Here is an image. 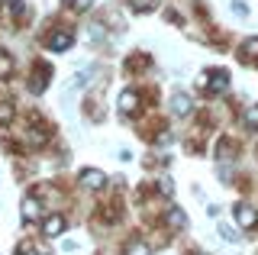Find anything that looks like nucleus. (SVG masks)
<instances>
[{"mask_svg":"<svg viewBox=\"0 0 258 255\" xmlns=\"http://www.w3.org/2000/svg\"><path fill=\"white\" fill-rule=\"evenodd\" d=\"M71 42H75V36L68 33V29H55V33H48L45 39V45H48V52H64V49H71Z\"/></svg>","mask_w":258,"mask_h":255,"instance_id":"f257e3e1","label":"nucleus"},{"mask_svg":"<svg viewBox=\"0 0 258 255\" xmlns=\"http://www.w3.org/2000/svg\"><path fill=\"white\" fill-rule=\"evenodd\" d=\"M236 220L242 229H252V226H258V210L248 204H236Z\"/></svg>","mask_w":258,"mask_h":255,"instance_id":"f03ea898","label":"nucleus"},{"mask_svg":"<svg viewBox=\"0 0 258 255\" xmlns=\"http://www.w3.org/2000/svg\"><path fill=\"white\" fill-rule=\"evenodd\" d=\"M81 184H84L87 190H100L103 184H107V174L97 171V168H84L81 171Z\"/></svg>","mask_w":258,"mask_h":255,"instance_id":"7ed1b4c3","label":"nucleus"},{"mask_svg":"<svg viewBox=\"0 0 258 255\" xmlns=\"http://www.w3.org/2000/svg\"><path fill=\"white\" fill-rule=\"evenodd\" d=\"M64 226H68V223H64L61 213H52V217H45V223H42V233H45L48 239H58V236L64 233Z\"/></svg>","mask_w":258,"mask_h":255,"instance_id":"20e7f679","label":"nucleus"},{"mask_svg":"<svg viewBox=\"0 0 258 255\" xmlns=\"http://www.w3.org/2000/svg\"><path fill=\"white\" fill-rule=\"evenodd\" d=\"M23 220H26V223H32V220H39V213H42V204H39V197H23Z\"/></svg>","mask_w":258,"mask_h":255,"instance_id":"39448f33","label":"nucleus"},{"mask_svg":"<svg viewBox=\"0 0 258 255\" xmlns=\"http://www.w3.org/2000/svg\"><path fill=\"white\" fill-rule=\"evenodd\" d=\"M171 113H174V116H187V113H190V97H187V94L177 91L174 97H171Z\"/></svg>","mask_w":258,"mask_h":255,"instance_id":"423d86ee","label":"nucleus"},{"mask_svg":"<svg viewBox=\"0 0 258 255\" xmlns=\"http://www.w3.org/2000/svg\"><path fill=\"white\" fill-rule=\"evenodd\" d=\"M226 87H229V78H226V71H213V75H210V94H223Z\"/></svg>","mask_w":258,"mask_h":255,"instance_id":"0eeeda50","label":"nucleus"},{"mask_svg":"<svg viewBox=\"0 0 258 255\" xmlns=\"http://www.w3.org/2000/svg\"><path fill=\"white\" fill-rule=\"evenodd\" d=\"M136 107H139V97H136V91H123V94H119V110H123V113H133Z\"/></svg>","mask_w":258,"mask_h":255,"instance_id":"6e6552de","label":"nucleus"},{"mask_svg":"<svg viewBox=\"0 0 258 255\" xmlns=\"http://www.w3.org/2000/svg\"><path fill=\"white\" fill-rule=\"evenodd\" d=\"M126 255H152L149 242H142V239H133V242L126 245Z\"/></svg>","mask_w":258,"mask_h":255,"instance_id":"1a4fd4ad","label":"nucleus"},{"mask_svg":"<svg viewBox=\"0 0 258 255\" xmlns=\"http://www.w3.org/2000/svg\"><path fill=\"white\" fill-rule=\"evenodd\" d=\"M168 223H171L174 229H184V226H187V217H184L177 207H171V210H168Z\"/></svg>","mask_w":258,"mask_h":255,"instance_id":"9d476101","label":"nucleus"},{"mask_svg":"<svg viewBox=\"0 0 258 255\" xmlns=\"http://www.w3.org/2000/svg\"><path fill=\"white\" fill-rule=\"evenodd\" d=\"M129 7L136 13H149V10H155V0H129Z\"/></svg>","mask_w":258,"mask_h":255,"instance_id":"9b49d317","label":"nucleus"},{"mask_svg":"<svg viewBox=\"0 0 258 255\" xmlns=\"http://www.w3.org/2000/svg\"><path fill=\"white\" fill-rule=\"evenodd\" d=\"M10 71H13V58H10L4 49H0V78H7Z\"/></svg>","mask_w":258,"mask_h":255,"instance_id":"f8f14e48","label":"nucleus"},{"mask_svg":"<svg viewBox=\"0 0 258 255\" xmlns=\"http://www.w3.org/2000/svg\"><path fill=\"white\" fill-rule=\"evenodd\" d=\"M242 58H258V39H248L242 45Z\"/></svg>","mask_w":258,"mask_h":255,"instance_id":"ddd939ff","label":"nucleus"},{"mask_svg":"<svg viewBox=\"0 0 258 255\" xmlns=\"http://www.w3.org/2000/svg\"><path fill=\"white\" fill-rule=\"evenodd\" d=\"M220 236L226 239V242H239V233H236V229H232V226H226V223H220Z\"/></svg>","mask_w":258,"mask_h":255,"instance_id":"4468645a","label":"nucleus"},{"mask_svg":"<svg viewBox=\"0 0 258 255\" xmlns=\"http://www.w3.org/2000/svg\"><path fill=\"white\" fill-rule=\"evenodd\" d=\"M245 126H248V130H258V103L245 110Z\"/></svg>","mask_w":258,"mask_h":255,"instance_id":"2eb2a0df","label":"nucleus"},{"mask_svg":"<svg viewBox=\"0 0 258 255\" xmlns=\"http://www.w3.org/2000/svg\"><path fill=\"white\" fill-rule=\"evenodd\" d=\"M10 116H13V107L10 103H0V123H10Z\"/></svg>","mask_w":258,"mask_h":255,"instance_id":"dca6fc26","label":"nucleus"},{"mask_svg":"<svg viewBox=\"0 0 258 255\" xmlns=\"http://www.w3.org/2000/svg\"><path fill=\"white\" fill-rule=\"evenodd\" d=\"M232 13H236V17H248V7L242 4V0H232Z\"/></svg>","mask_w":258,"mask_h":255,"instance_id":"f3484780","label":"nucleus"},{"mask_svg":"<svg viewBox=\"0 0 258 255\" xmlns=\"http://www.w3.org/2000/svg\"><path fill=\"white\" fill-rule=\"evenodd\" d=\"M68 4L75 7V10H91V4H94V0H68Z\"/></svg>","mask_w":258,"mask_h":255,"instance_id":"a211bd4d","label":"nucleus"},{"mask_svg":"<svg viewBox=\"0 0 258 255\" xmlns=\"http://www.w3.org/2000/svg\"><path fill=\"white\" fill-rule=\"evenodd\" d=\"M10 10H13V17H23L26 7H23V0H10Z\"/></svg>","mask_w":258,"mask_h":255,"instance_id":"6ab92c4d","label":"nucleus"},{"mask_svg":"<svg viewBox=\"0 0 258 255\" xmlns=\"http://www.w3.org/2000/svg\"><path fill=\"white\" fill-rule=\"evenodd\" d=\"M158 187L165 190V194H174V184H171V178H161V181H158Z\"/></svg>","mask_w":258,"mask_h":255,"instance_id":"aec40b11","label":"nucleus"},{"mask_svg":"<svg viewBox=\"0 0 258 255\" xmlns=\"http://www.w3.org/2000/svg\"><path fill=\"white\" fill-rule=\"evenodd\" d=\"M20 255H42V252H39V249H32L29 242H23V245H20Z\"/></svg>","mask_w":258,"mask_h":255,"instance_id":"412c9836","label":"nucleus"}]
</instances>
